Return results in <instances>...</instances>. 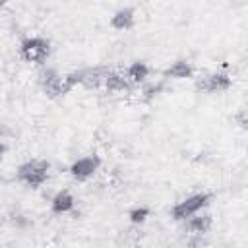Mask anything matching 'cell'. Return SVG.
Masks as SVG:
<instances>
[{
	"label": "cell",
	"mask_w": 248,
	"mask_h": 248,
	"mask_svg": "<svg viewBox=\"0 0 248 248\" xmlns=\"http://www.w3.org/2000/svg\"><path fill=\"white\" fill-rule=\"evenodd\" d=\"M234 118L238 120L240 128H242V130H246V112H244V108H242V110H240V112H238V114H236Z\"/></svg>",
	"instance_id": "17"
},
{
	"label": "cell",
	"mask_w": 248,
	"mask_h": 248,
	"mask_svg": "<svg viewBox=\"0 0 248 248\" xmlns=\"http://www.w3.org/2000/svg\"><path fill=\"white\" fill-rule=\"evenodd\" d=\"M213 196L209 192H196V194H190L186 196L184 200L176 202L172 207H170V217L174 221H186L188 217L196 215V213H202L209 203H211Z\"/></svg>",
	"instance_id": "3"
},
{
	"label": "cell",
	"mask_w": 248,
	"mask_h": 248,
	"mask_svg": "<svg viewBox=\"0 0 248 248\" xmlns=\"http://www.w3.org/2000/svg\"><path fill=\"white\" fill-rule=\"evenodd\" d=\"M211 227H213V217L209 213H196V215H192L184 221V229L190 234H196V236H202V234L209 232Z\"/></svg>",
	"instance_id": "10"
},
{
	"label": "cell",
	"mask_w": 248,
	"mask_h": 248,
	"mask_svg": "<svg viewBox=\"0 0 248 248\" xmlns=\"http://www.w3.org/2000/svg\"><path fill=\"white\" fill-rule=\"evenodd\" d=\"M108 72H110V68L107 64L87 66V68H83V81H81V85L85 89H99V87H103Z\"/></svg>",
	"instance_id": "8"
},
{
	"label": "cell",
	"mask_w": 248,
	"mask_h": 248,
	"mask_svg": "<svg viewBox=\"0 0 248 248\" xmlns=\"http://www.w3.org/2000/svg\"><path fill=\"white\" fill-rule=\"evenodd\" d=\"M231 85H232L231 74L229 72H223V70H217V72H211V74L203 76L202 79H198L196 89L213 95V93H225V91H229Z\"/></svg>",
	"instance_id": "6"
},
{
	"label": "cell",
	"mask_w": 248,
	"mask_h": 248,
	"mask_svg": "<svg viewBox=\"0 0 248 248\" xmlns=\"http://www.w3.org/2000/svg\"><path fill=\"white\" fill-rule=\"evenodd\" d=\"M103 87L107 89V93H130L132 91V85L128 83V79L124 78V74L116 72V70H110Z\"/></svg>",
	"instance_id": "13"
},
{
	"label": "cell",
	"mask_w": 248,
	"mask_h": 248,
	"mask_svg": "<svg viewBox=\"0 0 248 248\" xmlns=\"http://www.w3.org/2000/svg\"><path fill=\"white\" fill-rule=\"evenodd\" d=\"M149 213H151V211H149L147 205H136V207H132V209L128 211V219H130L132 225H141V223L147 221Z\"/></svg>",
	"instance_id": "15"
},
{
	"label": "cell",
	"mask_w": 248,
	"mask_h": 248,
	"mask_svg": "<svg viewBox=\"0 0 248 248\" xmlns=\"http://www.w3.org/2000/svg\"><path fill=\"white\" fill-rule=\"evenodd\" d=\"M50 176V163L46 159H27L16 169V180L27 188H41Z\"/></svg>",
	"instance_id": "1"
},
{
	"label": "cell",
	"mask_w": 248,
	"mask_h": 248,
	"mask_svg": "<svg viewBox=\"0 0 248 248\" xmlns=\"http://www.w3.org/2000/svg\"><path fill=\"white\" fill-rule=\"evenodd\" d=\"M62 78L64 76L56 68H41V72H39V85H41L43 93L48 99H60V97L66 95Z\"/></svg>",
	"instance_id": "4"
},
{
	"label": "cell",
	"mask_w": 248,
	"mask_h": 248,
	"mask_svg": "<svg viewBox=\"0 0 248 248\" xmlns=\"http://www.w3.org/2000/svg\"><path fill=\"white\" fill-rule=\"evenodd\" d=\"M165 89V81H157V83H147L141 89V99L143 101H153L161 91Z\"/></svg>",
	"instance_id": "16"
},
{
	"label": "cell",
	"mask_w": 248,
	"mask_h": 248,
	"mask_svg": "<svg viewBox=\"0 0 248 248\" xmlns=\"http://www.w3.org/2000/svg\"><path fill=\"white\" fill-rule=\"evenodd\" d=\"M6 149H8V147H6V143H4V141H0V161H2V157L6 155Z\"/></svg>",
	"instance_id": "18"
},
{
	"label": "cell",
	"mask_w": 248,
	"mask_h": 248,
	"mask_svg": "<svg viewBox=\"0 0 248 248\" xmlns=\"http://www.w3.org/2000/svg\"><path fill=\"white\" fill-rule=\"evenodd\" d=\"M196 74V66L188 58H176L163 70V79H190Z\"/></svg>",
	"instance_id": "7"
},
{
	"label": "cell",
	"mask_w": 248,
	"mask_h": 248,
	"mask_svg": "<svg viewBox=\"0 0 248 248\" xmlns=\"http://www.w3.org/2000/svg\"><path fill=\"white\" fill-rule=\"evenodd\" d=\"M149 64L143 62V60H134L132 64H128V68L124 70V78L128 79V83L134 87V85H140L143 83L147 78H149Z\"/></svg>",
	"instance_id": "11"
},
{
	"label": "cell",
	"mask_w": 248,
	"mask_h": 248,
	"mask_svg": "<svg viewBox=\"0 0 248 248\" xmlns=\"http://www.w3.org/2000/svg\"><path fill=\"white\" fill-rule=\"evenodd\" d=\"M52 52V45L46 37H41V35H33V37H25L21 43H19V56L29 62V64H37V66H43L48 56Z\"/></svg>",
	"instance_id": "2"
},
{
	"label": "cell",
	"mask_w": 248,
	"mask_h": 248,
	"mask_svg": "<svg viewBox=\"0 0 248 248\" xmlns=\"http://www.w3.org/2000/svg\"><path fill=\"white\" fill-rule=\"evenodd\" d=\"M136 25V8L124 6L110 16V27L116 31H128Z\"/></svg>",
	"instance_id": "9"
},
{
	"label": "cell",
	"mask_w": 248,
	"mask_h": 248,
	"mask_svg": "<svg viewBox=\"0 0 248 248\" xmlns=\"http://www.w3.org/2000/svg\"><path fill=\"white\" fill-rule=\"evenodd\" d=\"M76 207V198L72 196V192L68 190H60L52 196L50 200V211L54 215H64V213H70L72 209Z\"/></svg>",
	"instance_id": "12"
},
{
	"label": "cell",
	"mask_w": 248,
	"mask_h": 248,
	"mask_svg": "<svg viewBox=\"0 0 248 248\" xmlns=\"http://www.w3.org/2000/svg\"><path fill=\"white\" fill-rule=\"evenodd\" d=\"M101 169V157L97 153H89V155H83L79 159H76L70 167H68V172L74 180L78 182H85L89 180L97 170Z\"/></svg>",
	"instance_id": "5"
},
{
	"label": "cell",
	"mask_w": 248,
	"mask_h": 248,
	"mask_svg": "<svg viewBox=\"0 0 248 248\" xmlns=\"http://www.w3.org/2000/svg\"><path fill=\"white\" fill-rule=\"evenodd\" d=\"M62 81H64V91H66V95H68L74 87L81 85V81H83V68H78V70H72V72L64 74Z\"/></svg>",
	"instance_id": "14"
}]
</instances>
